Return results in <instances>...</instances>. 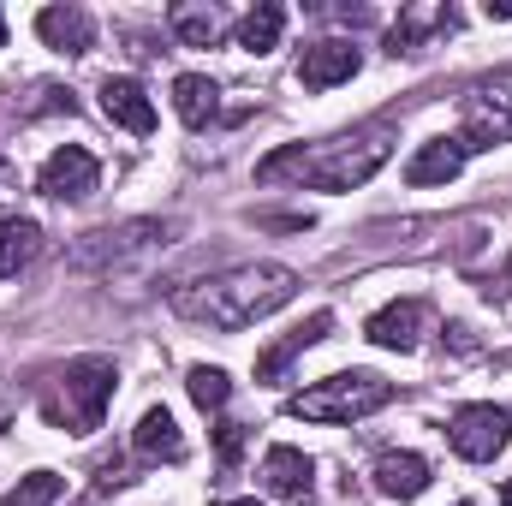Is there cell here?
I'll list each match as a JSON object with an SVG mask.
<instances>
[{
  "mask_svg": "<svg viewBox=\"0 0 512 506\" xmlns=\"http://www.w3.org/2000/svg\"><path fill=\"white\" fill-rule=\"evenodd\" d=\"M167 233L173 227H161V221H131V227H108V233H90L78 251H72V262L78 268H102V262H120L126 251H155V245H167Z\"/></svg>",
  "mask_w": 512,
  "mask_h": 506,
  "instance_id": "obj_8",
  "label": "cell"
},
{
  "mask_svg": "<svg viewBox=\"0 0 512 506\" xmlns=\"http://www.w3.org/2000/svg\"><path fill=\"white\" fill-rule=\"evenodd\" d=\"M393 399V381L370 376V370H340L328 381H310L304 393L286 399V417H304V423H358L370 411H382Z\"/></svg>",
  "mask_w": 512,
  "mask_h": 506,
  "instance_id": "obj_4",
  "label": "cell"
},
{
  "mask_svg": "<svg viewBox=\"0 0 512 506\" xmlns=\"http://www.w3.org/2000/svg\"><path fill=\"white\" fill-rule=\"evenodd\" d=\"M501 506H512V477H507V483H501Z\"/></svg>",
  "mask_w": 512,
  "mask_h": 506,
  "instance_id": "obj_27",
  "label": "cell"
},
{
  "mask_svg": "<svg viewBox=\"0 0 512 506\" xmlns=\"http://www.w3.org/2000/svg\"><path fill=\"white\" fill-rule=\"evenodd\" d=\"M54 495H60V477L54 471H30L12 495H0V506H54Z\"/></svg>",
  "mask_w": 512,
  "mask_h": 506,
  "instance_id": "obj_24",
  "label": "cell"
},
{
  "mask_svg": "<svg viewBox=\"0 0 512 506\" xmlns=\"http://www.w3.org/2000/svg\"><path fill=\"white\" fill-rule=\"evenodd\" d=\"M131 447H137V459H155V465H179V459H185V435H179V423H173L167 405H149V411L137 417Z\"/></svg>",
  "mask_w": 512,
  "mask_h": 506,
  "instance_id": "obj_14",
  "label": "cell"
},
{
  "mask_svg": "<svg viewBox=\"0 0 512 506\" xmlns=\"http://www.w3.org/2000/svg\"><path fill=\"white\" fill-rule=\"evenodd\" d=\"M221 506H262V501H221Z\"/></svg>",
  "mask_w": 512,
  "mask_h": 506,
  "instance_id": "obj_29",
  "label": "cell"
},
{
  "mask_svg": "<svg viewBox=\"0 0 512 506\" xmlns=\"http://www.w3.org/2000/svg\"><path fill=\"white\" fill-rule=\"evenodd\" d=\"M489 18H512V0H489Z\"/></svg>",
  "mask_w": 512,
  "mask_h": 506,
  "instance_id": "obj_26",
  "label": "cell"
},
{
  "mask_svg": "<svg viewBox=\"0 0 512 506\" xmlns=\"http://www.w3.org/2000/svg\"><path fill=\"white\" fill-rule=\"evenodd\" d=\"M507 435H512V417L501 411V405H459L453 423H447L453 453L471 459V465H489V459L507 447Z\"/></svg>",
  "mask_w": 512,
  "mask_h": 506,
  "instance_id": "obj_6",
  "label": "cell"
},
{
  "mask_svg": "<svg viewBox=\"0 0 512 506\" xmlns=\"http://www.w3.org/2000/svg\"><path fill=\"white\" fill-rule=\"evenodd\" d=\"M0 48H6V12H0Z\"/></svg>",
  "mask_w": 512,
  "mask_h": 506,
  "instance_id": "obj_28",
  "label": "cell"
},
{
  "mask_svg": "<svg viewBox=\"0 0 512 506\" xmlns=\"http://www.w3.org/2000/svg\"><path fill=\"white\" fill-rule=\"evenodd\" d=\"M459 120H465V149H495V143H512V72H495V78H477L459 102Z\"/></svg>",
  "mask_w": 512,
  "mask_h": 506,
  "instance_id": "obj_5",
  "label": "cell"
},
{
  "mask_svg": "<svg viewBox=\"0 0 512 506\" xmlns=\"http://www.w3.org/2000/svg\"><path fill=\"white\" fill-rule=\"evenodd\" d=\"M114 364L108 358H72L60 376H54V393L42 399V411H48V423H60L66 435H90V429H102V417H108V399H114Z\"/></svg>",
  "mask_w": 512,
  "mask_h": 506,
  "instance_id": "obj_3",
  "label": "cell"
},
{
  "mask_svg": "<svg viewBox=\"0 0 512 506\" xmlns=\"http://www.w3.org/2000/svg\"><path fill=\"white\" fill-rule=\"evenodd\" d=\"M423 328H429V304L423 298H399V304H387V310H376L364 322L370 346H382V352H417Z\"/></svg>",
  "mask_w": 512,
  "mask_h": 506,
  "instance_id": "obj_10",
  "label": "cell"
},
{
  "mask_svg": "<svg viewBox=\"0 0 512 506\" xmlns=\"http://www.w3.org/2000/svg\"><path fill=\"white\" fill-rule=\"evenodd\" d=\"M447 30H459V12H453L447 0H417V6H405L399 24L387 30V48H393V54H417V48H429V42L447 36Z\"/></svg>",
  "mask_w": 512,
  "mask_h": 506,
  "instance_id": "obj_9",
  "label": "cell"
},
{
  "mask_svg": "<svg viewBox=\"0 0 512 506\" xmlns=\"http://www.w3.org/2000/svg\"><path fill=\"white\" fill-rule=\"evenodd\" d=\"M173 108H179V120L191 131H203L215 120V108H221V90L209 84V78H197V72H185V78H173Z\"/></svg>",
  "mask_w": 512,
  "mask_h": 506,
  "instance_id": "obj_20",
  "label": "cell"
},
{
  "mask_svg": "<svg viewBox=\"0 0 512 506\" xmlns=\"http://www.w3.org/2000/svg\"><path fill=\"white\" fill-rule=\"evenodd\" d=\"M36 36L54 48V54H84L96 42V18L84 6H42L36 12Z\"/></svg>",
  "mask_w": 512,
  "mask_h": 506,
  "instance_id": "obj_12",
  "label": "cell"
},
{
  "mask_svg": "<svg viewBox=\"0 0 512 506\" xmlns=\"http://www.w3.org/2000/svg\"><path fill=\"white\" fill-rule=\"evenodd\" d=\"M185 387H191V399H197L203 411H221V405L233 399V381H227V370H209V364H197V370L185 376Z\"/></svg>",
  "mask_w": 512,
  "mask_h": 506,
  "instance_id": "obj_23",
  "label": "cell"
},
{
  "mask_svg": "<svg viewBox=\"0 0 512 506\" xmlns=\"http://www.w3.org/2000/svg\"><path fill=\"white\" fill-rule=\"evenodd\" d=\"M310 477H316V465H310L298 447H268V459H262V483H268L274 495H286V501L304 506V495H310Z\"/></svg>",
  "mask_w": 512,
  "mask_h": 506,
  "instance_id": "obj_17",
  "label": "cell"
},
{
  "mask_svg": "<svg viewBox=\"0 0 512 506\" xmlns=\"http://www.w3.org/2000/svg\"><path fill=\"white\" fill-rule=\"evenodd\" d=\"M393 155L387 131H352V137H322V143H286L256 161L262 185H304V191H358L370 173H382Z\"/></svg>",
  "mask_w": 512,
  "mask_h": 506,
  "instance_id": "obj_2",
  "label": "cell"
},
{
  "mask_svg": "<svg viewBox=\"0 0 512 506\" xmlns=\"http://www.w3.org/2000/svg\"><path fill=\"white\" fill-rule=\"evenodd\" d=\"M298 292V274L286 262H245V268H227L215 280H191L173 292V310L185 322H203L215 334H239L262 316H274L280 304H292Z\"/></svg>",
  "mask_w": 512,
  "mask_h": 506,
  "instance_id": "obj_1",
  "label": "cell"
},
{
  "mask_svg": "<svg viewBox=\"0 0 512 506\" xmlns=\"http://www.w3.org/2000/svg\"><path fill=\"white\" fill-rule=\"evenodd\" d=\"M0 429H6V405H0Z\"/></svg>",
  "mask_w": 512,
  "mask_h": 506,
  "instance_id": "obj_30",
  "label": "cell"
},
{
  "mask_svg": "<svg viewBox=\"0 0 512 506\" xmlns=\"http://www.w3.org/2000/svg\"><path fill=\"white\" fill-rule=\"evenodd\" d=\"M459 506H471V501H459Z\"/></svg>",
  "mask_w": 512,
  "mask_h": 506,
  "instance_id": "obj_31",
  "label": "cell"
},
{
  "mask_svg": "<svg viewBox=\"0 0 512 506\" xmlns=\"http://www.w3.org/2000/svg\"><path fill=\"white\" fill-rule=\"evenodd\" d=\"M465 161H471L465 137H429V143L405 161V179H411V185H447V179L465 173Z\"/></svg>",
  "mask_w": 512,
  "mask_h": 506,
  "instance_id": "obj_13",
  "label": "cell"
},
{
  "mask_svg": "<svg viewBox=\"0 0 512 506\" xmlns=\"http://www.w3.org/2000/svg\"><path fill=\"white\" fill-rule=\"evenodd\" d=\"M215 453H221V465H239V453H245V423H221V429H215Z\"/></svg>",
  "mask_w": 512,
  "mask_h": 506,
  "instance_id": "obj_25",
  "label": "cell"
},
{
  "mask_svg": "<svg viewBox=\"0 0 512 506\" xmlns=\"http://www.w3.org/2000/svg\"><path fill=\"white\" fill-rule=\"evenodd\" d=\"M358 48L352 42H340V36H328V42H310L304 48V60H298V84L304 90H334V84H346V78H358Z\"/></svg>",
  "mask_w": 512,
  "mask_h": 506,
  "instance_id": "obj_11",
  "label": "cell"
},
{
  "mask_svg": "<svg viewBox=\"0 0 512 506\" xmlns=\"http://www.w3.org/2000/svg\"><path fill=\"white\" fill-rule=\"evenodd\" d=\"M280 30H286V6L262 0V6H251V12L239 18V48H245V54H268V48L280 42Z\"/></svg>",
  "mask_w": 512,
  "mask_h": 506,
  "instance_id": "obj_22",
  "label": "cell"
},
{
  "mask_svg": "<svg viewBox=\"0 0 512 506\" xmlns=\"http://www.w3.org/2000/svg\"><path fill=\"white\" fill-rule=\"evenodd\" d=\"M42 251V227L24 215H0V280H12L18 268H30Z\"/></svg>",
  "mask_w": 512,
  "mask_h": 506,
  "instance_id": "obj_19",
  "label": "cell"
},
{
  "mask_svg": "<svg viewBox=\"0 0 512 506\" xmlns=\"http://www.w3.org/2000/svg\"><path fill=\"white\" fill-rule=\"evenodd\" d=\"M376 489H382L387 501H417L429 489V459H417V453H382L376 459Z\"/></svg>",
  "mask_w": 512,
  "mask_h": 506,
  "instance_id": "obj_18",
  "label": "cell"
},
{
  "mask_svg": "<svg viewBox=\"0 0 512 506\" xmlns=\"http://www.w3.org/2000/svg\"><path fill=\"white\" fill-rule=\"evenodd\" d=\"M328 328H334V316H328V310H316L304 328H292L280 346H268V352L256 358V381H280V376H286V364H292L298 352H310L316 340H328Z\"/></svg>",
  "mask_w": 512,
  "mask_h": 506,
  "instance_id": "obj_16",
  "label": "cell"
},
{
  "mask_svg": "<svg viewBox=\"0 0 512 506\" xmlns=\"http://www.w3.org/2000/svg\"><path fill=\"white\" fill-rule=\"evenodd\" d=\"M102 114H108L114 126H126L131 137H149V131H155V102L143 96L137 78H108V84H102Z\"/></svg>",
  "mask_w": 512,
  "mask_h": 506,
  "instance_id": "obj_15",
  "label": "cell"
},
{
  "mask_svg": "<svg viewBox=\"0 0 512 506\" xmlns=\"http://www.w3.org/2000/svg\"><path fill=\"white\" fill-rule=\"evenodd\" d=\"M96 179H102L96 155H90V149H78V143H60V149L42 161L36 191H42V197H60V203H84V197L96 191Z\"/></svg>",
  "mask_w": 512,
  "mask_h": 506,
  "instance_id": "obj_7",
  "label": "cell"
},
{
  "mask_svg": "<svg viewBox=\"0 0 512 506\" xmlns=\"http://www.w3.org/2000/svg\"><path fill=\"white\" fill-rule=\"evenodd\" d=\"M167 24H173V36H179L185 48H215L221 30H227V18H221L215 6H173Z\"/></svg>",
  "mask_w": 512,
  "mask_h": 506,
  "instance_id": "obj_21",
  "label": "cell"
}]
</instances>
